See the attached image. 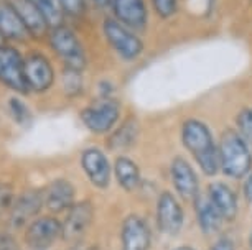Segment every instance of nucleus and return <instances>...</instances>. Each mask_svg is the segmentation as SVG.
<instances>
[{
  "mask_svg": "<svg viewBox=\"0 0 252 250\" xmlns=\"http://www.w3.org/2000/svg\"><path fill=\"white\" fill-rule=\"evenodd\" d=\"M182 140L204 173H218V169H220V152H218L215 145L211 132L203 122L196 119H189L185 122L182 127Z\"/></svg>",
  "mask_w": 252,
  "mask_h": 250,
  "instance_id": "f257e3e1",
  "label": "nucleus"
},
{
  "mask_svg": "<svg viewBox=\"0 0 252 250\" xmlns=\"http://www.w3.org/2000/svg\"><path fill=\"white\" fill-rule=\"evenodd\" d=\"M247 141L242 139L239 132H222L220 141V167L222 173L229 178H242L249 173L252 167V157L247 147Z\"/></svg>",
  "mask_w": 252,
  "mask_h": 250,
  "instance_id": "f03ea898",
  "label": "nucleus"
},
{
  "mask_svg": "<svg viewBox=\"0 0 252 250\" xmlns=\"http://www.w3.org/2000/svg\"><path fill=\"white\" fill-rule=\"evenodd\" d=\"M46 40H48L50 50L56 55V58L63 61L64 68L83 71L88 66V56L84 46L69 27L60 25L51 28Z\"/></svg>",
  "mask_w": 252,
  "mask_h": 250,
  "instance_id": "7ed1b4c3",
  "label": "nucleus"
},
{
  "mask_svg": "<svg viewBox=\"0 0 252 250\" xmlns=\"http://www.w3.org/2000/svg\"><path fill=\"white\" fill-rule=\"evenodd\" d=\"M102 33L112 51L124 61H134L144 51V41L135 35L134 30L126 27L116 18H106L102 23Z\"/></svg>",
  "mask_w": 252,
  "mask_h": 250,
  "instance_id": "20e7f679",
  "label": "nucleus"
},
{
  "mask_svg": "<svg viewBox=\"0 0 252 250\" xmlns=\"http://www.w3.org/2000/svg\"><path fill=\"white\" fill-rule=\"evenodd\" d=\"M81 120L93 134H107L121 117V106L116 99L102 96L81 111Z\"/></svg>",
  "mask_w": 252,
  "mask_h": 250,
  "instance_id": "39448f33",
  "label": "nucleus"
},
{
  "mask_svg": "<svg viewBox=\"0 0 252 250\" xmlns=\"http://www.w3.org/2000/svg\"><path fill=\"white\" fill-rule=\"evenodd\" d=\"M25 56L12 45L0 46V83L18 94H27L28 86L23 73Z\"/></svg>",
  "mask_w": 252,
  "mask_h": 250,
  "instance_id": "423d86ee",
  "label": "nucleus"
},
{
  "mask_svg": "<svg viewBox=\"0 0 252 250\" xmlns=\"http://www.w3.org/2000/svg\"><path fill=\"white\" fill-rule=\"evenodd\" d=\"M23 73L28 91L46 92L55 84V69L50 59L40 51H30L23 59Z\"/></svg>",
  "mask_w": 252,
  "mask_h": 250,
  "instance_id": "0eeeda50",
  "label": "nucleus"
},
{
  "mask_svg": "<svg viewBox=\"0 0 252 250\" xmlns=\"http://www.w3.org/2000/svg\"><path fill=\"white\" fill-rule=\"evenodd\" d=\"M63 235V225L55 218L33 219L25 230V244L30 250H48Z\"/></svg>",
  "mask_w": 252,
  "mask_h": 250,
  "instance_id": "6e6552de",
  "label": "nucleus"
},
{
  "mask_svg": "<svg viewBox=\"0 0 252 250\" xmlns=\"http://www.w3.org/2000/svg\"><path fill=\"white\" fill-rule=\"evenodd\" d=\"M45 204V196L38 190H28L15 199L8 214V224L12 229H22L28 221H32Z\"/></svg>",
  "mask_w": 252,
  "mask_h": 250,
  "instance_id": "1a4fd4ad",
  "label": "nucleus"
},
{
  "mask_svg": "<svg viewBox=\"0 0 252 250\" xmlns=\"http://www.w3.org/2000/svg\"><path fill=\"white\" fill-rule=\"evenodd\" d=\"M81 167H83L84 173L89 178L96 188L109 186L111 183V163H109L107 157L99 148H86L81 155Z\"/></svg>",
  "mask_w": 252,
  "mask_h": 250,
  "instance_id": "9d476101",
  "label": "nucleus"
},
{
  "mask_svg": "<svg viewBox=\"0 0 252 250\" xmlns=\"http://www.w3.org/2000/svg\"><path fill=\"white\" fill-rule=\"evenodd\" d=\"M94 218V211L93 204L89 201L78 202L69 207V212L66 216L63 225V237L64 240H78L88 232L89 225L93 222Z\"/></svg>",
  "mask_w": 252,
  "mask_h": 250,
  "instance_id": "9b49d317",
  "label": "nucleus"
},
{
  "mask_svg": "<svg viewBox=\"0 0 252 250\" xmlns=\"http://www.w3.org/2000/svg\"><path fill=\"white\" fill-rule=\"evenodd\" d=\"M158 227L166 235H177L183 227V209L172 193H163L157 207Z\"/></svg>",
  "mask_w": 252,
  "mask_h": 250,
  "instance_id": "f8f14e48",
  "label": "nucleus"
},
{
  "mask_svg": "<svg viewBox=\"0 0 252 250\" xmlns=\"http://www.w3.org/2000/svg\"><path fill=\"white\" fill-rule=\"evenodd\" d=\"M112 12L116 20L134 31H144L149 20L144 0H112Z\"/></svg>",
  "mask_w": 252,
  "mask_h": 250,
  "instance_id": "ddd939ff",
  "label": "nucleus"
},
{
  "mask_svg": "<svg viewBox=\"0 0 252 250\" xmlns=\"http://www.w3.org/2000/svg\"><path fill=\"white\" fill-rule=\"evenodd\" d=\"M13 3V7L17 8L18 15H20L23 25H25L28 35L32 40H45L50 35V23L46 22V18L43 17L38 8L30 3L28 0H10Z\"/></svg>",
  "mask_w": 252,
  "mask_h": 250,
  "instance_id": "4468645a",
  "label": "nucleus"
},
{
  "mask_svg": "<svg viewBox=\"0 0 252 250\" xmlns=\"http://www.w3.org/2000/svg\"><path fill=\"white\" fill-rule=\"evenodd\" d=\"M0 33L7 41L15 43H25L30 40V35L10 0H0Z\"/></svg>",
  "mask_w": 252,
  "mask_h": 250,
  "instance_id": "2eb2a0df",
  "label": "nucleus"
},
{
  "mask_svg": "<svg viewBox=\"0 0 252 250\" xmlns=\"http://www.w3.org/2000/svg\"><path fill=\"white\" fill-rule=\"evenodd\" d=\"M172 180L175 190L185 201H194L198 197V178L187 160L178 157L172 163Z\"/></svg>",
  "mask_w": 252,
  "mask_h": 250,
  "instance_id": "dca6fc26",
  "label": "nucleus"
},
{
  "mask_svg": "<svg viewBox=\"0 0 252 250\" xmlns=\"http://www.w3.org/2000/svg\"><path fill=\"white\" fill-rule=\"evenodd\" d=\"M150 230L139 216H129L122 224V250H149Z\"/></svg>",
  "mask_w": 252,
  "mask_h": 250,
  "instance_id": "f3484780",
  "label": "nucleus"
},
{
  "mask_svg": "<svg viewBox=\"0 0 252 250\" xmlns=\"http://www.w3.org/2000/svg\"><path fill=\"white\" fill-rule=\"evenodd\" d=\"M74 186L64 178H58V180L51 181L43 193L45 206L51 212H63L74 204Z\"/></svg>",
  "mask_w": 252,
  "mask_h": 250,
  "instance_id": "a211bd4d",
  "label": "nucleus"
},
{
  "mask_svg": "<svg viewBox=\"0 0 252 250\" xmlns=\"http://www.w3.org/2000/svg\"><path fill=\"white\" fill-rule=\"evenodd\" d=\"M209 199L215 204L222 219L232 221L237 214V199L229 186L224 183H211L209 185Z\"/></svg>",
  "mask_w": 252,
  "mask_h": 250,
  "instance_id": "6ab92c4d",
  "label": "nucleus"
},
{
  "mask_svg": "<svg viewBox=\"0 0 252 250\" xmlns=\"http://www.w3.org/2000/svg\"><path fill=\"white\" fill-rule=\"evenodd\" d=\"M194 209H196V216H198V222L199 227L204 234L211 235L215 234L221 225V214L218 212L215 204L209 199V196H199L193 201Z\"/></svg>",
  "mask_w": 252,
  "mask_h": 250,
  "instance_id": "aec40b11",
  "label": "nucleus"
},
{
  "mask_svg": "<svg viewBox=\"0 0 252 250\" xmlns=\"http://www.w3.org/2000/svg\"><path fill=\"white\" fill-rule=\"evenodd\" d=\"M114 173H116L117 183L126 191H134L140 185V171L139 167L132 162L129 157H117L114 163Z\"/></svg>",
  "mask_w": 252,
  "mask_h": 250,
  "instance_id": "412c9836",
  "label": "nucleus"
},
{
  "mask_svg": "<svg viewBox=\"0 0 252 250\" xmlns=\"http://www.w3.org/2000/svg\"><path fill=\"white\" fill-rule=\"evenodd\" d=\"M137 124L135 120H127L126 124L121 125L114 132L109 139V147L112 150H126L129 148L137 139Z\"/></svg>",
  "mask_w": 252,
  "mask_h": 250,
  "instance_id": "4be33fe9",
  "label": "nucleus"
},
{
  "mask_svg": "<svg viewBox=\"0 0 252 250\" xmlns=\"http://www.w3.org/2000/svg\"><path fill=\"white\" fill-rule=\"evenodd\" d=\"M28 2L33 3L38 10L43 13V17L46 18V22L50 23L51 28L63 25L64 12L58 3V0H28Z\"/></svg>",
  "mask_w": 252,
  "mask_h": 250,
  "instance_id": "5701e85b",
  "label": "nucleus"
},
{
  "mask_svg": "<svg viewBox=\"0 0 252 250\" xmlns=\"http://www.w3.org/2000/svg\"><path fill=\"white\" fill-rule=\"evenodd\" d=\"M61 84H63V91L68 97L79 96L83 91V71L64 68L63 74H61Z\"/></svg>",
  "mask_w": 252,
  "mask_h": 250,
  "instance_id": "b1692460",
  "label": "nucleus"
},
{
  "mask_svg": "<svg viewBox=\"0 0 252 250\" xmlns=\"http://www.w3.org/2000/svg\"><path fill=\"white\" fill-rule=\"evenodd\" d=\"M8 111H10V115L13 117V120L17 122L18 125H25L28 120H30V109L27 107V104L22 101L20 97H10L7 104Z\"/></svg>",
  "mask_w": 252,
  "mask_h": 250,
  "instance_id": "393cba45",
  "label": "nucleus"
},
{
  "mask_svg": "<svg viewBox=\"0 0 252 250\" xmlns=\"http://www.w3.org/2000/svg\"><path fill=\"white\" fill-rule=\"evenodd\" d=\"M13 202H15L13 188L7 183H0V218H5L10 214Z\"/></svg>",
  "mask_w": 252,
  "mask_h": 250,
  "instance_id": "a878e982",
  "label": "nucleus"
},
{
  "mask_svg": "<svg viewBox=\"0 0 252 250\" xmlns=\"http://www.w3.org/2000/svg\"><path fill=\"white\" fill-rule=\"evenodd\" d=\"M58 3L63 8L64 15L73 18H81L88 10L86 0H58Z\"/></svg>",
  "mask_w": 252,
  "mask_h": 250,
  "instance_id": "bb28decb",
  "label": "nucleus"
},
{
  "mask_svg": "<svg viewBox=\"0 0 252 250\" xmlns=\"http://www.w3.org/2000/svg\"><path fill=\"white\" fill-rule=\"evenodd\" d=\"M237 127L239 134L247 143L252 145V109H244L237 115Z\"/></svg>",
  "mask_w": 252,
  "mask_h": 250,
  "instance_id": "cd10ccee",
  "label": "nucleus"
},
{
  "mask_svg": "<svg viewBox=\"0 0 252 250\" xmlns=\"http://www.w3.org/2000/svg\"><path fill=\"white\" fill-rule=\"evenodd\" d=\"M152 5L160 18H170L177 12V0H152Z\"/></svg>",
  "mask_w": 252,
  "mask_h": 250,
  "instance_id": "c85d7f7f",
  "label": "nucleus"
},
{
  "mask_svg": "<svg viewBox=\"0 0 252 250\" xmlns=\"http://www.w3.org/2000/svg\"><path fill=\"white\" fill-rule=\"evenodd\" d=\"M211 250H234V242L229 237H221Z\"/></svg>",
  "mask_w": 252,
  "mask_h": 250,
  "instance_id": "c756f323",
  "label": "nucleus"
},
{
  "mask_svg": "<svg viewBox=\"0 0 252 250\" xmlns=\"http://www.w3.org/2000/svg\"><path fill=\"white\" fill-rule=\"evenodd\" d=\"M0 250H17L13 239L3 232H0Z\"/></svg>",
  "mask_w": 252,
  "mask_h": 250,
  "instance_id": "7c9ffc66",
  "label": "nucleus"
},
{
  "mask_svg": "<svg viewBox=\"0 0 252 250\" xmlns=\"http://www.w3.org/2000/svg\"><path fill=\"white\" fill-rule=\"evenodd\" d=\"M244 196L247 197V201L252 202V174L247 176V180L244 183Z\"/></svg>",
  "mask_w": 252,
  "mask_h": 250,
  "instance_id": "2f4dec72",
  "label": "nucleus"
},
{
  "mask_svg": "<svg viewBox=\"0 0 252 250\" xmlns=\"http://www.w3.org/2000/svg\"><path fill=\"white\" fill-rule=\"evenodd\" d=\"M91 3L99 10H104V8L112 7V0H91Z\"/></svg>",
  "mask_w": 252,
  "mask_h": 250,
  "instance_id": "473e14b6",
  "label": "nucleus"
},
{
  "mask_svg": "<svg viewBox=\"0 0 252 250\" xmlns=\"http://www.w3.org/2000/svg\"><path fill=\"white\" fill-rule=\"evenodd\" d=\"M7 43H8V41H7L5 38H3L2 33H0V46H3V45H7Z\"/></svg>",
  "mask_w": 252,
  "mask_h": 250,
  "instance_id": "72a5a7b5",
  "label": "nucleus"
},
{
  "mask_svg": "<svg viewBox=\"0 0 252 250\" xmlns=\"http://www.w3.org/2000/svg\"><path fill=\"white\" fill-rule=\"evenodd\" d=\"M177 250H194V249H191V247H180Z\"/></svg>",
  "mask_w": 252,
  "mask_h": 250,
  "instance_id": "f704fd0d",
  "label": "nucleus"
},
{
  "mask_svg": "<svg viewBox=\"0 0 252 250\" xmlns=\"http://www.w3.org/2000/svg\"><path fill=\"white\" fill-rule=\"evenodd\" d=\"M91 250H99V249H97V247H93Z\"/></svg>",
  "mask_w": 252,
  "mask_h": 250,
  "instance_id": "c9c22d12",
  "label": "nucleus"
}]
</instances>
